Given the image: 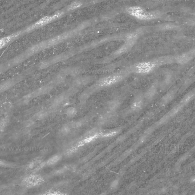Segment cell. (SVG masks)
Masks as SVG:
<instances>
[{
  "label": "cell",
  "mask_w": 195,
  "mask_h": 195,
  "mask_svg": "<svg viewBox=\"0 0 195 195\" xmlns=\"http://www.w3.org/2000/svg\"><path fill=\"white\" fill-rule=\"evenodd\" d=\"M157 64L153 61H146L137 63L134 68V71L139 74H148L153 71Z\"/></svg>",
  "instance_id": "2"
},
{
  "label": "cell",
  "mask_w": 195,
  "mask_h": 195,
  "mask_svg": "<svg viewBox=\"0 0 195 195\" xmlns=\"http://www.w3.org/2000/svg\"><path fill=\"white\" fill-rule=\"evenodd\" d=\"M61 156L60 155H55L48 160L46 162V164H48V165L54 164L58 162V161L61 159Z\"/></svg>",
  "instance_id": "15"
},
{
  "label": "cell",
  "mask_w": 195,
  "mask_h": 195,
  "mask_svg": "<svg viewBox=\"0 0 195 195\" xmlns=\"http://www.w3.org/2000/svg\"><path fill=\"white\" fill-rule=\"evenodd\" d=\"M127 12L132 17L141 20H149L156 18V15L148 12L140 6H131L127 9Z\"/></svg>",
  "instance_id": "1"
},
{
  "label": "cell",
  "mask_w": 195,
  "mask_h": 195,
  "mask_svg": "<svg viewBox=\"0 0 195 195\" xmlns=\"http://www.w3.org/2000/svg\"><path fill=\"white\" fill-rule=\"evenodd\" d=\"M118 184V180H116L114 181L111 183V188H116Z\"/></svg>",
  "instance_id": "19"
},
{
  "label": "cell",
  "mask_w": 195,
  "mask_h": 195,
  "mask_svg": "<svg viewBox=\"0 0 195 195\" xmlns=\"http://www.w3.org/2000/svg\"><path fill=\"white\" fill-rule=\"evenodd\" d=\"M121 105L120 102L118 100H112L108 102L107 105V107L108 109V111L111 112H115L119 108Z\"/></svg>",
  "instance_id": "10"
},
{
  "label": "cell",
  "mask_w": 195,
  "mask_h": 195,
  "mask_svg": "<svg viewBox=\"0 0 195 195\" xmlns=\"http://www.w3.org/2000/svg\"><path fill=\"white\" fill-rule=\"evenodd\" d=\"M90 81H91L90 77H82V78L75 79L73 83V85L75 87H78L87 84L88 83L90 82Z\"/></svg>",
  "instance_id": "9"
},
{
  "label": "cell",
  "mask_w": 195,
  "mask_h": 195,
  "mask_svg": "<svg viewBox=\"0 0 195 195\" xmlns=\"http://www.w3.org/2000/svg\"><path fill=\"white\" fill-rule=\"evenodd\" d=\"M62 14H63V13L61 11V12H57L52 16H46L45 17H43L39 21H37V22H36L34 25H33L31 27H30V29H34L36 27L44 26L49 23H50V22H52L54 20H56L57 18H58L59 17L62 16Z\"/></svg>",
  "instance_id": "3"
},
{
  "label": "cell",
  "mask_w": 195,
  "mask_h": 195,
  "mask_svg": "<svg viewBox=\"0 0 195 195\" xmlns=\"http://www.w3.org/2000/svg\"><path fill=\"white\" fill-rule=\"evenodd\" d=\"M156 93V88L155 86V85L152 86L151 87H149L147 91L146 92L144 97L147 99H151L153 96L155 95Z\"/></svg>",
  "instance_id": "11"
},
{
  "label": "cell",
  "mask_w": 195,
  "mask_h": 195,
  "mask_svg": "<svg viewBox=\"0 0 195 195\" xmlns=\"http://www.w3.org/2000/svg\"><path fill=\"white\" fill-rule=\"evenodd\" d=\"M123 78L121 75H112L108 76L100 80L98 83V85L100 87L109 86L112 84H115Z\"/></svg>",
  "instance_id": "5"
},
{
  "label": "cell",
  "mask_w": 195,
  "mask_h": 195,
  "mask_svg": "<svg viewBox=\"0 0 195 195\" xmlns=\"http://www.w3.org/2000/svg\"><path fill=\"white\" fill-rule=\"evenodd\" d=\"M143 105V97L141 95H137L135 98L131 105V110L134 112L140 110Z\"/></svg>",
  "instance_id": "6"
},
{
  "label": "cell",
  "mask_w": 195,
  "mask_h": 195,
  "mask_svg": "<svg viewBox=\"0 0 195 195\" xmlns=\"http://www.w3.org/2000/svg\"><path fill=\"white\" fill-rule=\"evenodd\" d=\"M71 129H72V128H71V127L70 126V124L69 123H68V124L64 125L62 127V128L60 130V132H61V134L62 135H66L68 134L69 132H70Z\"/></svg>",
  "instance_id": "14"
},
{
  "label": "cell",
  "mask_w": 195,
  "mask_h": 195,
  "mask_svg": "<svg viewBox=\"0 0 195 195\" xmlns=\"http://www.w3.org/2000/svg\"><path fill=\"white\" fill-rule=\"evenodd\" d=\"M43 181L42 176L38 175H30L24 179L23 183L27 187H32L42 184Z\"/></svg>",
  "instance_id": "4"
},
{
  "label": "cell",
  "mask_w": 195,
  "mask_h": 195,
  "mask_svg": "<svg viewBox=\"0 0 195 195\" xmlns=\"http://www.w3.org/2000/svg\"><path fill=\"white\" fill-rule=\"evenodd\" d=\"M15 36H9L0 39V49L4 48L14 38Z\"/></svg>",
  "instance_id": "12"
},
{
  "label": "cell",
  "mask_w": 195,
  "mask_h": 195,
  "mask_svg": "<svg viewBox=\"0 0 195 195\" xmlns=\"http://www.w3.org/2000/svg\"><path fill=\"white\" fill-rule=\"evenodd\" d=\"M77 114V110L74 107H70L65 110V114L69 118H74Z\"/></svg>",
  "instance_id": "13"
},
{
  "label": "cell",
  "mask_w": 195,
  "mask_h": 195,
  "mask_svg": "<svg viewBox=\"0 0 195 195\" xmlns=\"http://www.w3.org/2000/svg\"><path fill=\"white\" fill-rule=\"evenodd\" d=\"M68 95L67 94H62L57 96L53 101V107H58L64 104L65 102L68 100Z\"/></svg>",
  "instance_id": "8"
},
{
  "label": "cell",
  "mask_w": 195,
  "mask_h": 195,
  "mask_svg": "<svg viewBox=\"0 0 195 195\" xmlns=\"http://www.w3.org/2000/svg\"><path fill=\"white\" fill-rule=\"evenodd\" d=\"M41 195H67L57 191H50Z\"/></svg>",
  "instance_id": "17"
},
{
  "label": "cell",
  "mask_w": 195,
  "mask_h": 195,
  "mask_svg": "<svg viewBox=\"0 0 195 195\" xmlns=\"http://www.w3.org/2000/svg\"><path fill=\"white\" fill-rule=\"evenodd\" d=\"M81 4L79 2H74L73 3H72L70 6H69V9L70 10H72V9H74L75 8H78L79 6H80Z\"/></svg>",
  "instance_id": "16"
},
{
  "label": "cell",
  "mask_w": 195,
  "mask_h": 195,
  "mask_svg": "<svg viewBox=\"0 0 195 195\" xmlns=\"http://www.w3.org/2000/svg\"><path fill=\"white\" fill-rule=\"evenodd\" d=\"M193 58V54L192 53H187L178 57L176 59V61L177 63L180 64H185L190 62V61H191Z\"/></svg>",
  "instance_id": "7"
},
{
  "label": "cell",
  "mask_w": 195,
  "mask_h": 195,
  "mask_svg": "<svg viewBox=\"0 0 195 195\" xmlns=\"http://www.w3.org/2000/svg\"><path fill=\"white\" fill-rule=\"evenodd\" d=\"M47 115H48L47 112H46V111H41V112H39L38 114L37 117L39 119H42V118H45V116H46Z\"/></svg>",
  "instance_id": "18"
}]
</instances>
